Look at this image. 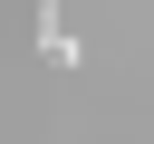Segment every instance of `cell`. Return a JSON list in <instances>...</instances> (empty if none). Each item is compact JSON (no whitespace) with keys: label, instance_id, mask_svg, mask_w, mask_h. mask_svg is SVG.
Segmentation results:
<instances>
[{"label":"cell","instance_id":"6da1fadb","mask_svg":"<svg viewBox=\"0 0 154 144\" xmlns=\"http://www.w3.org/2000/svg\"><path fill=\"white\" fill-rule=\"evenodd\" d=\"M38 48H48V58H58V67H77V38H67V29H58V0H38Z\"/></svg>","mask_w":154,"mask_h":144}]
</instances>
